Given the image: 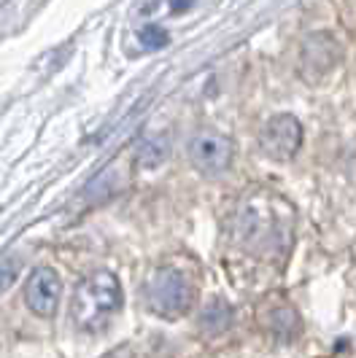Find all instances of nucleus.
<instances>
[{"instance_id":"obj_1","label":"nucleus","mask_w":356,"mask_h":358,"mask_svg":"<svg viewBox=\"0 0 356 358\" xmlns=\"http://www.w3.org/2000/svg\"><path fill=\"white\" fill-rule=\"evenodd\" d=\"M122 307V286L114 272L95 269L76 286L71 299V318L84 331H103Z\"/></svg>"},{"instance_id":"obj_2","label":"nucleus","mask_w":356,"mask_h":358,"mask_svg":"<svg viewBox=\"0 0 356 358\" xmlns=\"http://www.w3.org/2000/svg\"><path fill=\"white\" fill-rule=\"evenodd\" d=\"M143 299H146V307H149L154 315L176 318V315H184V313L192 307L195 288H192L189 278H186L181 269L162 267L146 280V286H143Z\"/></svg>"},{"instance_id":"obj_3","label":"nucleus","mask_w":356,"mask_h":358,"mask_svg":"<svg viewBox=\"0 0 356 358\" xmlns=\"http://www.w3.org/2000/svg\"><path fill=\"white\" fill-rule=\"evenodd\" d=\"M186 151H189V162L195 164V170H200L208 178L227 173L235 159V143L216 129H197L189 138Z\"/></svg>"},{"instance_id":"obj_4","label":"nucleus","mask_w":356,"mask_h":358,"mask_svg":"<svg viewBox=\"0 0 356 358\" xmlns=\"http://www.w3.org/2000/svg\"><path fill=\"white\" fill-rule=\"evenodd\" d=\"M235 234L240 245L254 253H265L267 245L278 243V221H273L265 210V199H251L240 208L235 218Z\"/></svg>"},{"instance_id":"obj_5","label":"nucleus","mask_w":356,"mask_h":358,"mask_svg":"<svg viewBox=\"0 0 356 358\" xmlns=\"http://www.w3.org/2000/svg\"><path fill=\"white\" fill-rule=\"evenodd\" d=\"M303 145V124L294 113L273 116L259 132V148L273 162L292 159Z\"/></svg>"},{"instance_id":"obj_6","label":"nucleus","mask_w":356,"mask_h":358,"mask_svg":"<svg viewBox=\"0 0 356 358\" xmlns=\"http://www.w3.org/2000/svg\"><path fill=\"white\" fill-rule=\"evenodd\" d=\"M60 275L52 267H36L25 280V305L41 318H52L60 305Z\"/></svg>"},{"instance_id":"obj_7","label":"nucleus","mask_w":356,"mask_h":358,"mask_svg":"<svg viewBox=\"0 0 356 358\" xmlns=\"http://www.w3.org/2000/svg\"><path fill=\"white\" fill-rule=\"evenodd\" d=\"M340 43L327 33H313L305 38L303 54H300V73L308 81H319L338 65Z\"/></svg>"},{"instance_id":"obj_8","label":"nucleus","mask_w":356,"mask_h":358,"mask_svg":"<svg viewBox=\"0 0 356 358\" xmlns=\"http://www.w3.org/2000/svg\"><path fill=\"white\" fill-rule=\"evenodd\" d=\"M167 157H170V141H167L165 135H149V138L138 145V151H135V159H138V164L146 167V170L160 167Z\"/></svg>"},{"instance_id":"obj_9","label":"nucleus","mask_w":356,"mask_h":358,"mask_svg":"<svg viewBox=\"0 0 356 358\" xmlns=\"http://www.w3.org/2000/svg\"><path fill=\"white\" fill-rule=\"evenodd\" d=\"M232 323V310L224 302H214V305L205 307V313H203V318H200V329L205 331V334H221V331H227Z\"/></svg>"},{"instance_id":"obj_10","label":"nucleus","mask_w":356,"mask_h":358,"mask_svg":"<svg viewBox=\"0 0 356 358\" xmlns=\"http://www.w3.org/2000/svg\"><path fill=\"white\" fill-rule=\"evenodd\" d=\"M138 41H141L143 49H165L170 36L160 24H143L141 30H138Z\"/></svg>"},{"instance_id":"obj_11","label":"nucleus","mask_w":356,"mask_h":358,"mask_svg":"<svg viewBox=\"0 0 356 358\" xmlns=\"http://www.w3.org/2000/svg\"><path fill=\"white\" fill-rule=\"evenodd\" d=\"M19 264H22L19 256H6V259H0V294L14 286V280H17V275H19Z\"/></svg>"},{"instance_id":"obj_12","label":"nucleus","mask_w":356,"mask_h":358,"mask_svg":"<svg viewBox=\"0 0 356 358\" xmlns=\"http://www.w3.org/2000/svg\"><path fill=\"white\" fill-rule=\"evenodd\" d=\"M170 3H173V11H184L192 6V0H170Z\"/></svg>"}]
</instances>
